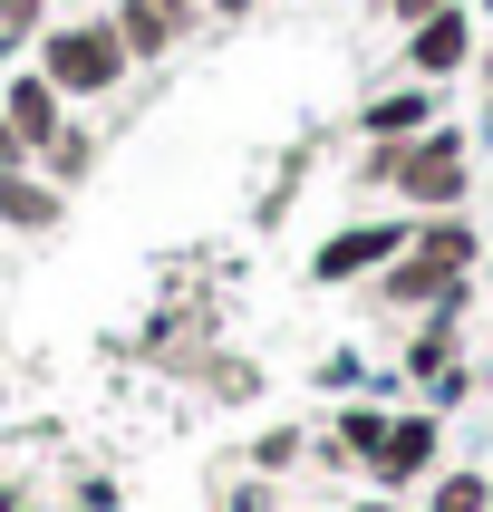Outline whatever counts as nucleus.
<instances>
[{"instance_id": "1", "label": "nucleus", "mask_w": 493, "mask_h": 512, "mask_svg": "<svg viewBox=\"0 0 493 512\" xmlns=\"http://www.w3.org/2000/svg\"><path fill=\"white\" fill-rule=\"evenodd\" d=\"M474 261H484L474 213H416V223H406V252L368 281V310H435V300H464V290H474Z\"/></svg>"}, {"instance_id": "2", "label": "nucleus", "mask_w": 493, "mask_h": 512, "mask_svg": "<svg viewBox=\"0 0 493 512\" xmlns=\"http://www.w3.org/2000/svg\"><path fill=\"white\" fill-rule=\"evenodd\" d=\"M358 184L387 194L397 213H464V194H474V136L435 116L426 136H406V145H368Z\"/></svg>"}, {"instance_id": "3", "label": "nucleus", "mask_w": 493, "mask_h": 512, "mask_svg": "<svg viewBox=\"0 0 493 512\" xmlns=\"http://www.w3.org/2000/svg\"><path fill=\"white\" fill-rule=\"evenodd\" d=\"M29 68H39V78H49L68 107H97V97H116V87L136 78V58H126V39H116L107 10H97V20H87V10L49 20V29H39V58H29Z\"/></svg>"}, {"instance_id": "4", "label": "nucleus", "mask_w": 493, "mask_h": 512, "mask_svg": "<svg viewBox=\"0 0 493 512\" xmlns=\"http://www.w3.org/2000/svg\"><path fill=\"white\" fill-rule=\"evenodd\" d=\"M406 223H416V213H358V223L319 232V242H310V281L319 290H368L377 271L406 252Z\"/></svg>"}, {"instance_id": "5", "label": "nucleus", "mask_w": 493, "mask_h": 512, "mask_svg": "<svg viewBox=\"0 0 493 512\" xmlns=\"http://www.w3.org/2000/svg\"><path fill=\"white\" fill-rule=\"evenodd\" d=\"M435 464H445V416H435V406H397V416H387V445L368 455V484L377 493H416Z\"/></svg>"}, {"instance_id": "6", "label": "nucleus", "mask_w": 493, "mask_h": 512, "mask_svg": "<svg viewBox=\"0 0 493 512\" xmlns=\"http://www.w3.org/2000/svg\"><path fill=\"white\" fill-rule=\"evenodd\" d=\"M406 39V78H426V87H445V78H464L474 58H484V29H474V10L464 0H445L435 20H416V29H397Z\"/></svg>"}, {"instance_id": "7", "label": "nucleus", "mask_w": 493, "mask_h": 512, "mask_svg": "<svg viewBox=\"0 0 493 512\" xmlns=\"http://www.w3.org/2000/svg\"><path fill=\"white\" fill-rule=\"evenodd\" d=\"M107 20H116V39H126V58H136V68H155V58H174V49H184L194 10H174V0H116Z\"/></svg>"}, {"instance_id": "8", "label": "nucleus", "mask_w": 493, "mask_h": 512, "mask_svg": "<svg viewBox=\"0 0 493 512\" xmlns=\"http://www.w3.org/2000/svg\"><path fill=\"white\" fill-rule=\"evenodd\" d=\"M0 116H10V126L29 136V155H39V145H49L58 126H68V97H58V87L39 78V68H0Z\"/></svg>"}, {"instance_id": "9", "label": "nucleus", "mask_w": 493, "mask_h": 512, "mask_svg": "<svg viewBox=\"0 0 493 512\" xmlns=\"http://www.w3.org/2000/svg\"><path fill=\"white\" fill-rule=\"evenodd\" d=\"M426 126H435V87L426 78L377 87L368 107H358V136H368V145H406V136H426Z\"/></svg>"}, {"instance_id": "10", "label": "nucleus", "mask_w": 493, "mask_h": 512, "mask_svg": "<svg viewBox=\"0 0 493 512\" xmlns=\"http://www.w3.org/2000/svg\"><path fill=\"white\" fill-rule=\"evenodd\" d=\"M58 203H68V194H58L39 165H29V174H0V232H49Z\"/></svg>"}, {"instance_id": "11", "label": "nucleus", "mask_w": 493, "mask_h": 512, "mask_svg": "<svg viewBox=\"0 0 493 512\" xmlns=\"http://www.w3.org/2000/svg\"><path fill=\"white\" fill-rule=\"evenodd\" d=\"M39 174H49L58 194H78L87 174H97V126H78V116H68V126H58V136L39 145Z\"/></svg>"}, {"instance_id": "12", "label": "nucleus", "mask_w": 493, "mask_h": 512, "mask_svg": "<svg viewBox=\"0 0 493 512\" xmlns=\"http://www.w3.org/2000/svg\"><path fill=\"white\" fill-rule=\"evenodd\" d=\"M426 512H493V474L484 464H435L426 474Z\"/></svg>"}, {"instance_id": "13", "label": "nucleus", "mask_w": 493, "mask_h": 512, "mask_svg": "<svg viewBox=\"0 0 493 512\" xmlns=\"http://www.w3.org/2000/svg\"><path fill=\"white\" fill-rule=\"evenodd\" d=\"M300 455H310V426H271L252 445V474H271V484H281V474H300Z\"/></svg>"}, {"instance_id": "14", "label": "nucleus", "mask_w": 493, "mask_h": 512, "mask_svg": "<svg viewBox=\"0 0 493 512\" xmlns=\"http://www.w3.org/2000/svg\"><path fill=\"white\" fill-rule=\"evenodd\" d=\"M435 10H445V0H377V20H387V29H416V20H435Z\"/></svg>"}, {"instance_id": "15", "label": "nucleus", "mask_w": 493, "mask_h": 512, "mask_svg": "<svg viewBox=\"0 0 493 512\" xmlns=\"http://www.w3.org/2000/svg\"><path fill=\"white\" fill-rule=\"evenodd\" d=\"M29 165H39V155H29V136L10 126V116H0V174H29Z\"/></svg>"}, {"instance_id": "16", "label": "nucleus", "mask_w": 493, "mask_h": 512, "mask_svg": "<svg viewBox=\"0 0 493 512\" xmlns=\"http://www.w3.org/2000/svg\"><path fill=\"white\" fill-rule=\"evenodd\" d=\"M203 10H213V20H252L261 0H203Z\"/></svg>"}, {"instance_id": "17", "label": "nucleus", "mask_w": 493, "mask_h": 512, "mask_svg": "<svg viewBox=\"0 0 493 512\" xmlns=\"http://www.w3.org/2000/svg\"><path fill=\"white\" fill-rule=\"evenodd\" d=\"M39 10H78V0H39Z\"/></svg>"}, {"instance_id": "18", "label": "nucleus", "mask_w": 493, "mask_h": 512, "mask_svg": "<svg viewBox=\"0 0 493 512\" xmlns=\"http://www.w3.org/2000/svg\"><path fill=\"white\" fill-rule=\"evenodd\" d=\"M358 512H397V503H358Z\"/></svg>"}, {"instance_id": "19", "label": "nucleus", "mask_w": 493, "mask_h": 512, "mask_svg": "<svg viewBox=\"0 0 493 512\" xmlns=\"http://www.w3.org/2000/svg\"><path fill=\"white\" fill-rule=\"evenodd\" d=\"M174 10H203V0H174Z\"/></svg>"}]
</instances>
